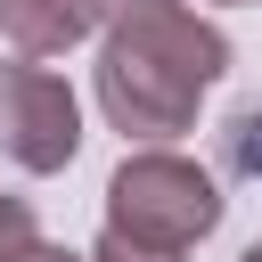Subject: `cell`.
<instances>
[{
	"label": "cell",
	"mask_w": 262,
	"mask_h": 262,
	"mask_svg": "<svg viewBox=\"0 0 262 262\" xmlns=\"http://www.w3.org/2000/svg\"><path fill=\"white\" fill-rule=\"evenodd\" d=\"M221 164H229L237 180H262V90L221 115Z\"/></svg>",
	"instance_id": "cell-5"
},
{
	"label": "cell",
	"mask_w": 262,
	"mask_h": 262,
	"mask_svg": "<svg viewBox=\"0 0 262 262\" xmlns=\"http://www.w3.org/2000/svg\"><path fill=\"white\" fill-rule=\"evenodd\" d=\"M106 229H115V237H139V246L188 254L196 237L221 229V180H213L196 156L139 147V156H123L115 180H106Z\"/></svg>",
	"instance_id": "cell-2"
},
{
	"label": "cell",
	"mask_w": 262,
	"mask_h": 262,
	"mask_svg": "<svg viewBox=\"0 0 262 262\" xmlns=\"http://www.w3.org/2000/svg\"><path fill=\"white\" fill-rule=\"evenodd\" d=\"M237 262H262V246H246V254H237Z\"/></svg>",
	"instance_id": "cell-9"
},
{
	"label": "cell",
	"mask_w": 262,
	"mask_h": 262,
	"mask_svg": "<svg viewBox=\"0 0 262 262\" xmlns=\"http://www.w3.org/2000/svg\"><path fill=\"white\" fill-rule=\"evenodd\" d=\"M90 262H188V254H172V246H139V237H115V229H106V237L90 246Z\"/></svg>",
	"instance_id": "cell-6"
},
{
	"label": "cell",
	"mask_w": 262,
	"mask_h": 262,
	"mask_svg": "<svg viewBox=\"0 0 262 262\" xmlns=\"http://www.w3.org/2000/svg\"><path fill=\"white\" fill-rule=\"evenodd\" d=\"M74 147H82L74 90L33 57H0V156L16 172H66Z\"/></svg>",
	"instance_id": "cell-3"
},
{
	"label": "cell",
	"mask_w": 262,
	"mask_h": 262,
	"mask_svg": "<svg viewBox=\"0 0 262 262\" xmlns=\"http://www.w3.org/2000/svg\"><path fill=\"white\" fill-rule=\"evenodd\" d=\"M98 25H106V0H0V33L16 41V57H66Z\"/></svg>",
	"instance_id": "cell-4"
},
{
	"label": "cell",
	"mask_w": 262,
	"mask_h": 262,
	"mask_svg": "<svg viewBox=\"0 0 262 262\" xmlns=\"http://www.w3.org/2000/svg\"><path fill=\"white\" fill-rule=\"evenodd\" d=\"M16 237H33V205L0 188V246H16Z\"/></svg>",
	"instance_id": "cell-8"
},
{
	"label": "cell",
	"mask_w": 262,
	"mask_h": 262,
	"mask_svg": "<svg viewBox=\"0 0 262 262\" xmlns=\"http://www.w3.org/2000/svg\"><path fill=\"white\" fill-rule=\"evenodd\" d=\"M0 262H90V254H66V246H49V237L33 229V237H16V246H0Z\"/></svg>",
	"instance_id": "cell-7"
},
{
	"label": "cell",
	"mask_w": 262,
	"mask_h": 262,
	"mask_svg": "<svg viewBox=\"0 0 262 262\" xmlns=\"http://www.w3.org/2000/svg\"><path fill=\"white\" fill-rule=\"evenodd\" d=\"M229 8H237V0H229Z\"/></svg>",
	"instance_id": "cell-10"
},
{
	"label": "cell",
	"mask_w": 262,
	"mask_h": 262,
	"mask_svg": "<svg viewBox=\"0 0 262 262\" xmlns=\"http://www.w3.org/2000/svg\"><path fill=\"white\" fill-rule=\"evenodd\" d=\"M229 74V33L188 0H106L98 25V106L123 139L164 147L196 131V98Z\"/></svg>",
	"instance_id": "cell-1"
}]
</instances>
